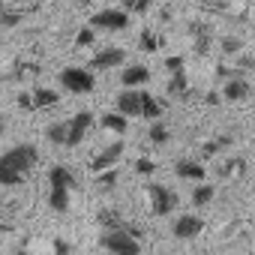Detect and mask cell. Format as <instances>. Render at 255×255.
Masks as SVG:
<instances>
[{"instance_id": "33", "label": "cell", "mask_w": 255, "mask_h": 255, "mask_svg": "<svg viewBox=\"0 0 255 255\" xmlns=\"http://www.w3.org/2000/svg\"><path fill=\"white\" fill-rule=\"evenodd\" d=\"M225 147H231V138H216V141L204 144V153H219V150H225Z\"/></svg>"}, {"instance_id": "38", "label": "cell", "mask_w": 255, "mask_h": 255, "mask_svg": "<svg viewBox=\"0 0 255 255\" xmlns=\"http://www.w3.org/2000/svg\"><path fill=\"white\" fill-rule=\"evenodd\" d=\"M75 3H78V6H90V3H93V0H75Z\"/></svg>"}, {"instance_id": "18", "label": "cell", "mask_w": 255, "mask_h": 255, "mask_svg": "<svg viewBox=\"0 0 255 255\" xmlns=\"http://www.w3.org/2000/svg\"><path fill=\"white\" fill-rule=\"evenodd\" d=\"M168 96H174V99H186L189 96V78H186L183 69L171 72V78H168Z\"/></svg>"}, {"instance_id": "26", "label": "cell", "mask_w": 255, "mask_h": 255, "mask_svg": "<svg viewBox=\"0 0 255 255\" xmlns=\"http://www.w3.org/2000/svg\"><path fill=\"white\" fill-rule=\"evenodd\" d=\"M219 51L225 57H237L243 51V39L240 36H219Z\"/></svg>"}, {"instance_id": "20", "label": "cell", "mask_w": 255, "mask_h": 255, "mask_svg": "<svg viewBox=\"0 0 255 255\" xmlns=\"http://www.w3.org/2000/svg\"><path fill=\"white\" fill-rule=\"evenodd\" d=\"M162 111H165V105H162L153 93L144 90V96H141V117H147V120H159Z\"/></svg>"}, {"instance_id": "15", "label": "cell", "mask_w": 255, "mask_h": 255, "mask_svg": "<svg viewBox=\"0 0 255 255\" xmlns=\"http://www.w3.org/2000/svg\"><path fill=\"white\" fill-rule=\"evenodd\" d=\"M192 30V45H195V54L198 57H204V54H210V48H213V30L207 27V24H192L189 27Z\"/></svg>"}, {"instance_id": "16", "label": "cell", "mask_w": 255, "mask_h": 255, "mask_svg": "<svg viewBox=\"0 0 255 255\" xmlns=\"http://www.w3.org/2000/svg\"><path fill=\"white\" fill-rule=\"evenodd\" d=\"M249 81L246 78H228L225 84H222V96L228 99V102H243V99H249Z\"/></svg>"}, {"instance_id": "3", "label": "cell", "mask_w": 255, "mask_h": 255, "mask_svg": "<svg viewBox=\"0 0 255 255\" xmlns=\"http://www.w3.org/2000/svg\"><path fill=\"white\" fill-rule=\"evenodd\" d=\"M57 84H60L66 93L84 96V93H93L96 75H93L87 66H66V69H60V75H57Z\"/></svg>"}, {"instance_id": "19", "label": "cell", "mask_w": 255, "mask_h": 255, "mask_svg": "<svg viewBox=\"0 0 255 255\" xmlns=\"http://www.w3.org/2000/svg\"><path fill=\"white\" fill-rule=\"evenodd\" d=\"M99 123H102V129L117 132V135H123V132H126V126H129V120H126L123 114H117V111H105V114L99 117Z\"/></svg>"}, {"instance_id": "39", "label": "cell", "mask_w": 255, "mask_h": 255, "mask_svg": "<svg viewBox=\"0 0 255 255\" xmlns=\"http://www.w3.org/2000/svg\"><path fill=\"white\" fill-rule=\"evenodd\" d=\"M15 255H24V249H15Z\"/></svg>"}, {"instance_id": "14", "label": "cell", "mask_w": 255, "mask_h": 255, "mask_svg": "<svg viewBox=\"0 0 255 255\" xmlns=\"http://www.w3.org/2000/svg\"><path fill=\"white\" fill-rule=\"evenodd\" d=\"M246 171V162L240 159V156H222L219 162H216V177H222V180H234V177H240Z\"/></svg>"}, {"instance_id": "25", "label": "cell", "mask_w": 255, "mask_h": 255, "mask_svg": "<svg viewBox=\"0 0 255 255\" xmlns=\"http://www.w3.org/2000/svg\"><path fill=\"white\" fill-rule=\"evenodd\" d=\"M213 195H216V189H213L210 183H195V189H192V204H195V207H207V204L213 201Z\"/></svg>"}, {"instance_id": "11", "label": "cell", "mask_w": 255, "mask_h": 255, "mask_svg": "<svg viewBox=\"0 0 255 255\" xmlns=\"http://www.w3.org/2000/svg\"><path fill=\"white\" fill-rule=\"evenodd\" d=\"M150 81V69L144 63H129V66H123L120 72V84L123 90H141V84Z\"/></svg>"}, {"instance_id": "35", "label": "cell", "mask_w": 255, "mask_h": 255, "mask_svg": "<svg viewBox=\"0 0 255 255\" xmlns=\"http://www.w3.org/2000/svg\"><path fill=\"white\" fill-rule=\"evenodd\" d=\"M15 102H18V108H21V111H33V99H30V93H18V96H15Z\"/></svg>"}, {"instance_id": "27", "label": "cell", "mask_w": 255, "mask_h": 255, "mask_svg": "<svg viewBox=\"0 0 255 255\" xmlns=\"http://www.w3.org/2000/svg\"><path fill=\"white\" fill-rule=\"evenodd\" d=\"M150 6H153V0H120V9L129 15H147Z\"/></svg>"}, {"instance_id": "13", "label": "cell", "mask_w": 255, "mask_h": 255, "mask_svg": "<svg viewBox=\"0 0 255 255\" xmlns=\"http://www.w3.org/2000/svg\"><path fill=\"white\" fill-rule=\"evenodd\" d=\"M48 189H66V192H72L75 189V174L66 165H51L48 168Z\"/></svg>"}, {"instance_id": "28", "label": "cell", "mask_w": 255, "mask_h": 255, "mask_svg": "<svg viewBox=\"0 0 255 255\" xmlns=\"http://www.w3.org/2000/svg\"><path fill=\"white\" fill-rule=\"evenodd\" d=\"M96 189H99V192H111V189H117V168L99 171V174H96Z\"/></svg>"}, {"instance_id": "30", "label": "cell", "mask_w": 255, "mask_h": 255, "mask_svg": "<svg viewBox=\"0 0 255 255\" xmlns=\"http://www.w3.org/2000/svg\"><path fill=\"white\" fill-rule=\"evenodd\" d=\"M159 45H162V42H159V36H156V33H150V30H144V33L138 36V48H141V51H147V54H153Z\"/></svg>"}, {"instance_id": "4", "label": "cell", "mask_w": 255, "mask_h": 255, "mask_svg": "<svg viewBox=\"0 0 255 255\" xmlns=\"http://www.w3.org/2000/svg\"><path fill=\"white\" fill-rule=\"evenodd\" d=\"M147 201H150V210L156 216H171L180 204L177 192L171 186H162V183H147Z\"/></svg>"}, {"instance_id": "36", "label": "cell", "mask_w": 255, "mask_h": 255, "mask_svg": "<svg viewBox=\"0 0 255 255\" xmlns=\"http://www.w3.org/2000/svg\"><path fill=\"white\" fill-rule=\"evenodd\" d=\"M54 249H57V255H69V243L66 240H54Z\"/></svg>"}, {"instance_id": "7", "label": "cell", "mask_w": 255, "mask_h": 255, "mask_svg": "<svg viewBox=\"0 0 255 255\" xmlns=\"http://www.w3.org/2000/svg\"><path fill=\"white\" fill-rule=\"evenodd\" d=\"M93 126V114L90 111H78L75 117L66 120V147H78L84 141V135L90 132Z\"/></svg>"}, {"instance_id": "29", "label": "cell", "mask_w": 255, "mask_h": 255, "mask_svg": "<svg viewBox=\"0 0 255 255\" xmlns=\"http://www.w3.org/2000/svg\"><path fill=\"white\" fill-rule=\"evenodd\" d=\"M21 21H24V12H21V9L0 6V24H3V27H18Z\"/></svg>"}, {"instance_id": "10", "label": "cell", "mask_w": 255, "mask_h": 255, "mask_svg": "<svg viewBox=\"0 0 255 255\" xmlns=\"http://www.w3.org/2000/svg\"><path fill=\"white\" fill-rule=\"evenodd\" d=\"M174 174H177V180L204 183V177H207V168H204L198 159H192V156H183V159H177V162H174Z\"/></svg>"}, {"instance_id": "21", "label": "cell", "mask_w": 255, "mask_h": 255, "mask_svg": "<svg viewBox=\"0 0 255 255\" xmlns=\"http://www.w3.org/2000/svg\"><path fill=\"white\" fill-rule=\"evenodd\" d=\"M69 195L72 192H66V189H48V207L54 213H66L69 210Z\"/></svg>"}, {"instance_id": "6", "label": "cell", "mask_w": 255, "mask_h": 255, "mask_svg": "<svg viewBox=\"0 0 255 255\" xmlns=\"http://www.w3.org/2000/svg\"><path fill=\"white\" fill-rule=\"evenodd\" d=\"M123 60H126V51L120 48V45H108V48H99L93 57H90V72H108V69H114V66H123Z\"/></svg>"}, {"instance_id": "32", "label": "cell", "mask_w": 255, "mask_h": 255, "mask_svg": "<svg viewBox=\"0 0 255 255\" xmlns=\"http://www.w3.org/2000/svg\"><path fill=\"white\" fill-rule=\"evenodd\" d=\"M93 42H96V30H90V27H81V30H78V36H75V45L87 48V45H93Z\"/></svg>"}, {"instance_id": "37", "label": "cell", "mask_w": 255, "mask_h": 255, "mask_svg": "<svg viewBox=\"0 0 255 255\" xmlns=\"http://www.w3.org/2000/svg\"><path fill=\"white\" fill-rule=\"evenodd\" d=\"M3 126H6V120H3V111H0V135H3Z\"/></svg>"}, {"instance_id": "2", "label": "cell", "mask_w": 255, "mask_h": 255, "mask_svg": "<svg viewBox=\"0 0 255 255\" xmlns=\"http://www.w3.org/2000/svg\"><path fill=\"white\" fill-rule=\"evenodd\" d=\"M141 237L144 231L123 222L120 228H111V231H102L99 234V246L111 255H141Z\"/></svg>"}, {"instance_id": "9", "label": "cell", "mask_w": 255, "mask_h": 255, "mask_svg": "<svg viewBox=\"0 0 255 255\" xmlns=\"http://www.w3.org/2000/svg\"><path fill=\"white\" fill-rule=\"evenodd\" d=\"M201 228H204V219H201V216H195V213H183V216L174 219L171 234H174L177 240H192V237L201 234Z\"/></svg>"}, {"instance_id": "12", "label": "cell", "mask_w": 255, "mask_h": 255, "mask_svg": "<svg viewBox=\"0 0 255 255\" xmlns=\"http://www.w3.org/2000/svg\"><path fill=\"white\" fill-rule=\"evenodd\" d=\"M120 156H123V141H114L111 147H105L102 153H96V156L90 159V171H93V174H99V171H108V168H117V162H120Z\"/></svg>"}, {"instance_id": "17", "label": "cell", "mask_w": 255, "mask_h": 255, "mask_svg": "<svg viewBox=\"0 0 255 255\" xmlns=\"http://www.w3.org/2000/svg\"><path fill=\"white\" fill-rule=\"evenodd\" d=\"M30 99H33V111L51 108V105H57V102H60L57 90H51V87H45V84H36V87L30 90Z\"/></svg>"}, {"instance_id": "1", "label": "cell", "mask_w": 255, "mask_h": 255, "mask_svg": "<svg viewBox=\"0 0 255 255\" xmlns=\"http://www.w3.org/2000/svg\"><path fill=\"white\" fill-rule=\"evenodd\" d=\"M39 162L36 144H15L6 153H0V186H21L27 174Z\"/></svg>"}, {"instance_id": "5", "label": "cell", "mask_w": 255, "mask_h": 255, "mask_svg": "<svg viewBox=\"0 0 255 255\" xmlns=\"http://www.w3.org/2000/svg\"><path fill=\"white\" fill-rule=\"evenodd\" d=\"M90 30H108V33H120L129 27V12L123 9H99L90 15Z\"/></svg>"}, {"instance_id": "23", "label": "cell", "mask_w": 255, "mask_h": 255, "mask_svg": "<svg viewBox=\"0 0 255 255\" xmlns=\"http://www.w3.org/2000/svg\"><path fill=\"white\" fill-rule=\"evenodd\" d=\"M45 138H48L51 144H57V147H66V120L48 123V126H45Z\"/></svg>"}, {"instance_id": "22", "label": "cell", "mask_w": 255, "mask_h": 255, "mask_svg": "<svg viewBox=\"0 0 255 255\" xmlns=\"http://www.w3.org/2000/svg\"><path fill=\"white\" fill-rule=\"evenodd\" d=\"M96 222H99V228H102V231H111V228H120V225H123L120 213H117V210H111V207H102V210L96 213Z\"/></svg>"}, {"instance_id": "40", "label": "cell", "mask_w": 255, "mask_h": 255, "mask_svg": "<svg viewBox=\"0 0 255 255\" xmlns=\"http://www.w3.org/2000/svg\"><path fill=\"white\" fill-rule=\"evenodd\" d=\"M201 255H213V252H201Z\"/></svg>"}, {"instance_id": "24", "label": "cell", "mask_w": 255, "mask_h": 255, "mask_svg": "<svg viewBox=\"0 0 255 255\" xmlns=\"http://www.w3.org/2000/svg\"><path fill=\"white\" fill-rule=\"evenodd\" d=\"M147 138H150L153 144H159V147H162V144H168V141H171V129H168L165 123L153 120V123H150V129H147Z\"/></svg>"}, {"instance_id": "8", "label": "cell", "mask_w": 255, "mask_h": 255, "mask_svg": "<svg viewBox=\"0 0 255 255\" xmlns=\"http://www.w3.org/2000/svg\"><path fill=\"white\" fill-rule=\"evenodd\" d=\"M141 96H144V90H120L114 96V111L123 114L126 120H129V117H141Z\"/></svg>"}, {"instance_id": "31", "label": "cell", "mask_w": 255, "mask_h": 255, "mask_svg": "<svg viewBox=\"0 0 255 255\" xmlns=\"http://www.w3.org/2000/svg\"><path fill=\"white\" fill-rule=\"evenodd\" d=\"M153 171H156V162H153V159H147V156L135 159V174H141V177H150Z\"/></svg>"}, {"instance_id": "34", "label": "cell", "mask_w": 255, "mask_h": 255, "mask_svg": "<svg viewBox=\"0 0 255 255\" xmlns=\"http://www.w3.org/2000/svg\"><path fill=\"white\" fill-rule=\"evenodd\" d=\"M165 69H168V72H180V69H183V57H180V54H171V57L165 60Z\"/></svg>"}]
</instances>
